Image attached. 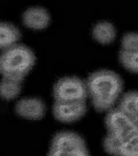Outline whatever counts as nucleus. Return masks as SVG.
<instances>
[{
  "label": "nucleus",
  "mask_w": 138,
  "mask_h": 156,
  "mask_svg": "<svg viewBox=\"0 0 138 156\" xmlns=\"http://www.w3.org/2000/svg\"><path fill=\"white\" fill-rule=\"evenodd\" d=\"M85 83L92 105L99 112L112 110L120 98L123 88L122 79L108 69H100L90 74Z\"/></svg>",
  "instance_id": "1"
},
{
  "label": "nucleus",
  "mask_w": 138,
  "mask_h": 156,
  "mask_svg": "<svg viewBox=\"0 0 138 156\" xmlns=\"http://www.w3.org/2000/svg\"><path fill=\"white\" fill-rule=\"evenodd\" d=\"M36 64L33 51L25 45L16 44L0 55V75L22 83Z\"/></svg>",
  "instance_id": "2"
},
{
  "label": "nucleus",
  "mask_w": 138,
  "mask_h": 156,
  "mask_svg": "<svg viewBox=\"0 0 138 156\" xmlns=\"http://www.w3.org/2000/svg\"><path fill=\"white\" fill-rule=\"evenodd\" d=\"M54 102H79L88 97L86 83L76 76L60 79L53 88Z\"/></svg>",
  "instance_id": "3"
},
{
  "label": "nucleus",
  "mask_w": 138,
  "mask_h": 156,
  "mask_svg": "<svg viewBox=\"0 0 138 156\" xmlns=\"http://www.w3.org/2000/svg\"><path fill=\"white\" fill-rule=\"evenodd\" d=\"M106 128L109 134L117 136L122 141L127 140L131 135L138 132V128L133 125L130 117L121 111L119 108L112 109L106 116Z\"/></svg>",
  "instance_id": "4"
},
{
  "label": "nucleus",
  "mask_w": 138,
  "mask_h": 156,
  "mask_svg": "<svg viewBox=\"0 0 138 156\" xmlns=\"http://www.w3.org/2000/svg\"><path fill=\"white\" fill-rule=\"evenodd\" d=\"M86 113L85 101L79 102H54L53 116L61 123L77 122Z\"/></svg>",
  "instance_id": "5"
},
{
  "label": "nucleus",
  "mask_w": 138,
  "mask_h": 156,
  "mask_svg": "<svg viewBox=\"0 0 138 156\" xmlns=\"http://www.w3.org/2000/svg\"><path fill=\"white\" fill-rule=\"evenodd\" d=\"M15 112L20 117L29 120H40L46 112V106L43 100L37 97L22 98L16 103Z\"/></svg>",
  "instance_id": "6"
},
{
  "label": "nucleus",
  "mask_w": 138,
  "mask_h": 156,
  "mask_svg": "<svg viewBox=\"0 0 138 156\" xmlns=\"http://www.w3.org/2000/svg\"><path fill=\"white\" fill-rule=\"evenodd\" d=\"M22 21L27 28L32 30H43L49 27L51 22V15L44 7L33 6L24 11Z\"/></svg>",
  "instance_id": "7"
},
{
  "label": "nucleus",
  "mask_w": 138,
  "mask_h": 156,
  "mask_svg": "<svg viewBox=\"0 0 138 156\" xmlns=\"http://www.w3.org/2000/svg\"><path fill=\"white\" fill-rule=\"evenodd\" d=\"M85 141L79 134L75 132H59L53 136L50 149L55 151H74L85 148Z\"/></svg>",
  "instance_id": "8"
},
{
  "label": "nucleus",
  "mask_w": 138,
  "mask_h": 156,
  "mask_svg": "<svg viewBox=\"0 0 138 156\" xmlns=\"http://www.w3.org/2000/svg\"><path fill=\"white\" fill-rule=\"evenodd\" d=\"M21 31L13 23L0 22V50L5 51L19 44Z\"/></svg>",
  "instance_id": "9"
},
{
  "label": "nucleus",
  "mask_w": 138,
  "mask_h": 156,
  "mask_svg": "<svg viewBox=\"0 0 138 156\" xmlns=\"http://www.w3.org/2000/svg\"><path fill=\"white\" fill-rule=\"evenodd\" d=\"M92 37L100 44H110L116 37V29L113 23L108 21H100L92 28Z\"/></svg>",
  "instance_id": "10"
},
{
  "label": "nucleus",
  "mask_w": 138,
  "mask_h": 156,
  "mask_svg": "<svg viewBox=\"0 0 138 156\" xmlns=\"http://www.w3.org/2000/svg\"><path fill=\"white\" fill-rule=\"evenodd\" d=\"M119 109L130 118L138 116V91H130L119 101Z\"/></svg>",
  "instance_id": "11"
},
{
  "label": "nucleus",
  "mask_w": 138,
  "mask_h": 156,
  "mask_svg": "<svg viewBox=\"0 0 138 156\" xmlns=\"http://www.w3.org/2000/svg\"><path fill=\"white\" fill-rule=\"evenodd\" d=\"M22 90V83L8 80V79H1L0 81V97L5 101L16 100Z\"/></svg>",
  "instance_id": "12"
},
{
  "label": "nucleus",
  "mask_w": 138,
  "mask_h": 156,
  "mask_svg": "<svg viewBox=\"0 0 138 156\" xmlns=\"http://www.w3.org/2000/svg\"><path fill=\"white\" fill-rule=\"evenodd\" d=\"M119 59L126 69L138 74V51L121 50L119 53Z\"/></svg>",
  "instance_id": "13"
},
{
  "label": "nucleus",
  "mask_w": 138,
  "mask_h": 156,
  "mask_svg": "<svg viewBox=\"0 0 138 156\" xmlns=\"http://www.w3.org/2000/svg\"><path fill=\"white\" fill-rule=\"evenodd\" d=\"M122 142L123 141L121 139H119L117 136L107 133V135L104 139V149L107 154H109L112 156H120Z\"/></svg>",
  "instance_id": "14"
},
{
  "label": "nucleus",
  "mask_w": 138,
  "mask_h": 156,
  "mask_svg": "<svg viewBox=\"0 0 138 156\" xmlns=\"http://www.w3.org/2000/svg\"><path fill=\"white\" fill-rule=\"evenodd\" d=\"M120 156H138V132L122 142Z\"/></svg>",
  "instance_id": "15"
},
{
  "label": "nucleus",
  "mask_w": 138,
  "mask_h": 156,
  "mask_svg": "<svg viewBox=\"0 0 138 156\" xmlns=\"http://www.w3.org/2000/svg\"><path fill=\"white\" fill-rule=\"evenodd\" d=\"M123 51H138V33L126 34L121 41Z\"/></svg>",
  "instance_id": "16"
},
{
  "label": "nucleus",
  "mask_w": 138,
  "mask_h": 156,
  "mask_svg": "<svg viewBox=\"0 0 138 156\" xmlns=\"http://www.w3.org/2000/svg\"><path fill=\"white\" fill-rule=\"evenodd\" d=\"M47 156H90L89 151L85 148L81 149H74V151H55V149H50Z\"/></svg>",
  "instance_id": "17"
},
{
  "label": "nucleus",
  "mask_w": 138,
  "mask_h": 156,
  "mask_svg": "<svg viewBox=\"0 0 138 156\" xmlns=\"http://www.w3.org/2000/svg\"><path fill=\"white\" fill-rule=\"evenodd\" d=\"M131 119V122L133 123V125L136 126V127L138 128V116H136V117H133V118H130Z\"/></svg>",
  "instance_id": "18"
}]
</instances>
